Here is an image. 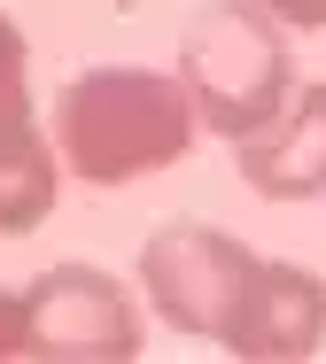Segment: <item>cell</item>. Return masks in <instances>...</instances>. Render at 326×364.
Listing matches in <instances>:
<instances>
[{
  "label": "cell",
  "mask_w": 326,
  "mask_h": 364,
  "mask_svg": "<svg viewBox=\"0 0 326 364\" xmlns=\"http://www.w3.org/2000/svg\"><path fill=\"white\" fill-rule=\"evenodd\" d=\"M194 101L171 70L148 63H93L55 93V155L85 186H132L171 171L194 147Z\"/></svg>",
  "instance_id": "1"
},
{
  "label": "cell",
  "mask_w": 326,
  "mask_h": 364,
  "mask_svg": "<svg viewBox=\"0 0 326 364\" xmlns=\"http://www.w3.org/2000/svg\"><path fill=\"white\" fill-rule=\"evenodd\" d=\"M179 85L194 101L202 132L248 140L256 124L280 117V101L295 93V55H288V23L256 0H202L179 31Z\"/></svg>",
  "instance_id": "2"
},
{
  "label": "cell",
  "mask_w": 326,
  "mask_h": 364,
  "mask_svg": "<svg viewBox=\"0 0 326 364\" xmlns=\"http://www.w3.org/2000/svg\"><path fill=\"white\" fill-rule=\"evenodd\" d=\"M248 264L256 248L233 240L226 225H202V218H179V225H156L148 248H140V287L156 302V318L171 333H194V341H218L233 302L248 287Z\"/></svg>",
  "instance_id": "3"
},
{
  "label": "cell",
  "mask_w": 326,
  "mask_h": 364,
  "mask_svg": "<svg viewBox=\"0 0 326 364\" xmlns=\"http://www.w3.org/2000/svg\"><path fill=\"white\" fill-rule=\"evenodd\" d=\"M23 357L47 364H125L140 357V302L93 264H55L23 287Z\"/></svg>",
  "instance_id": "4"
},
{
  "label": "cell",
  "mask_w": 326,
  "mask_h": 364,
  "mask_svg": "<svg viewBox=\"0 0 326 364\" xmlns=\"http://www.w3.org/2000/svg\"><path fill=\"white\" fill-rule=\"evenodd\" d=\"M319 341H326V279L303 272V264L256 256L218 349L256 357V364H295V357H319Z\"/></svg>",
  "instance_id": "5"
},
{
  "label": "cell",
  "mask_w": 326,
  "mask_h": 364,
  "mask_svg": "<svg viewBox=\"0 0 326 364\" xmlns=\"http://www.w3.org/2000/svg\"><path fill=\"white\" fill-rule=\"evenodd\" d=\"M233 163H241V178L264 202H311V194H326V77L295 85L272 124H256L248 140H233Z\"/></svg>",
  "instance_id": "6"
},
{
  "label": "cell",
  "mask_w": 326,
  "mask_h": 364,
  "mask_svg": "<svg viewBox=\"0 0 326 364\" xmlns=\"http://www.w3.org/2000/svg\"><path fill=\"white\" fill-rule=\"evenodd\" d=\"M55 210V147L31 117V85L0 77V232L23 240Z\"/></svg>",
  "instance_id": "7"
},
{
  "label": "cell",
  "mask_w": 326,
  "mask_h": 364,
  "mask_svg": "<svg viewBox=\"0 0 326 364\" xmlns=\"http://www.w3.org/2000/svg\"><path fill=\"white\" fill-rule=\"evenodd\" d=\"M0 357H23V287H0Z\"/></svg>",
  "instance_id": "8"
},
{
  "label": "cell",
  "mask_w": 326,
  "mask_h": 364,
  "mask_svg": "<svg viewBox=\"0 0 326 364\" xmlns=\"http://www.w3.org/2000/svg\"><path fill=\"white\" fill-rule=\"evenodd\" d=\"M256 8H272L288 31H326V0H256Z\"/></svg>",
  "instance_id": "9"
},
{
  "label": "cell",
  "mask_w": 326,
  "mask_h": 364,
  "mask_svg": "<svg viewBox=\"0 0 326 364\" xmlns=\"http://www.w3.org/2000/svg\"><path fill=\"white\" fill-rule=\"evenodd\" d=\"M23 70H31V47H23V31L0 16V77H23Z\"/></svg>",
  "instance_id": "10"
}]
</instances>
